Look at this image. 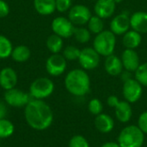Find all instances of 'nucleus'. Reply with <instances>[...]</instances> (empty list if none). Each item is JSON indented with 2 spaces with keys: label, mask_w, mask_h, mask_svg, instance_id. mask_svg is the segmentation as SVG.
<instances>
[{
  "label": "nucleus",
  "mask_w": 147,
  "mask_h": 147,
  "mask_svg": "<svg viewBox=\"0 0 147 147\" xmlns=\"http://www.w3.org/2000/svg\"><path fill=\"white\" fill-rule=\"evenodd\" d=\"M73 35L76 39V40L81 44L88 43L90 40L91 38V33L90 31L84 27L75 28Z\"/></svg>",
  "instance_id": "27"
},
{
  "label": "nucleus",
  "mask_w": 147,
  "mask_h": 147,
  "mask_svg": "<svg viewBox=\"0 0 147 147\" xmlns=\"http://www.w3.org/2000/svg\"><path fill=\"white\" fill-rule=\"evenodd\" d=\"M64 46L63 38L53 34H51L47 40V47L52 53H59Z\"/></svg>",
  "instance_id": "23"
},
{
  "label": "nucleus",
  "mask_w": 147,
  "mask_h": 147,
  "mask_svg": "<svg viewBox=\"0 0 147 147\" xmlns=\"http://www.w3.org/2000/svg\"><path fill=\"white\" fill-rule=\"evenodd\" d=\"M109 28V30L112 31L115 35H123L131 28L130 16L124 12L115 16L111 20Z\"/></svg>",
  "instance_id": "12"
},
{
  "label": "nucleus",
  "mask_w": 147,
  "mask_h": 147,
  "mask_svg": "<svg viewBox=\"0 0 147 147\" xmlns=\"http://www.w3.org/2000/svg\"><path fill=\"white\" fill-rule=\"evenodd\" d=\"M54 91L53 82L47 78H36L29 87V95L34 99L43 100L49 97Z\"/></svg>",
  "instance_id": "5"
},
{
  "label": "nucleus",
  "mask_w": 147,
  "mask_h": 147,
  "mask_svg": "<svg viewBox=\"0 0 147 147\" xmlns=\"http://www.w3.org/2000/svg\"><path fill=\"white\" fill-rule=\"evenodd\" d=\"M14 132L15 126L10 121L5 118L0 120V139H7L12 136Z\"/></svg>",
  "instance_id": "26"
},
{
  "label": "nucleus",
  "mask_w": 147,
  "mask_h": 147,
  "mask_svg": "<svg viewBox=\"0 0 147 147\" xmlns=\"http://www.w3.org/2000/svg\"><path fill=\"white\" fill-rule=\"evenodd\" d=\"M53 34L60 36L61 38H70L73 35L75 26L69 20L64 16L55 17L51 24Z\"/></svg>",
  "instance_id": "8"
},
{
  "label": "nucleus",
  "mask_w": 147,
  "mask_h": 147,
  "mask_svg": "<svg viewBox=\"0 0 147 147\" xmlns=\"http://www.w3.org/2000/svg\"><path fill=\"white\" fill-rule=\"evenodd\" d=\"M114 1H115V3L117 4V3H121V2H122L123 0H114Z\"/></svg>",
  "instance_id": "39"
},
{
  "label": "nucleus",
  "mask_w": 147,
  "mask_h": 147,
  "mask_svg": "<svg viewBox=\"0 0 147 147\" xmlns=\"http://www.w3.org/2000/svg\"><path fill=\"white\" fill-rule=\"evenodd\" d=\"M116 9V3L114 0H97L94 5L96 16L102 19L111 17Z\"/></svg>",
  "instance_id": "14"
},
{
  "label": "nucleus",
  "mask_w": 147,
  "mask_h": 147,
  "mask_svg": "<svg viewBox=\"0 0 147 147\" xmlns=\"http://www.w3.org/2000/svg\"><path fill=\"white\" fill-rule=\"evenodd\" d=\"M142 41L141 34L135 30H128L126 34H123L122 43L127 49H134L140 47Z\"/></svg>",
  "instance_id": "20"
},
{
  "label": "nucleus",
  "mask_w": 147,
  "mask_h": 147,
  "mask_svg": "<svg viewBox=\"0 0 147 147\" xmlns=\"http://www.w3.org/2000/svg\"><path fill=\"white\" fill-rule=\"evenodd\" d=\"M81 50L75 46H67L63 51V56L66 60H77L79 58Z\"/></svg>",
  "instance_id": "29"
},
{
  "label": "nucleus",
  "mask_w": 147,
  "mask_h": 147,
  "mask_svg": "<svg viewBox=\"0 0 147 147\" xmlns=\"http://www.w3.org/2000/svg\"><path fill=\"white\" fill-rule=\"evenodd\" d=\"M7 115V107L6 104L0 101V120L4 119Z\"/></svg>",
  "instance_id": "36"
},
{
  "label": "nucleus",
  "mask_w": 147,
  "mask_h": 147,
  "mask_svg": "<svg viewBox=\"0 0 147 147\" xmlns=\"http://www.w3.org/2000/svg\"><path fill=\"white\" fill-rule=\"evenodd\" d=\"M17 84V74L11 67H4L0 71V86L5 90L15 88Z\"/></svg>",
  "instance_id": "16"
},
{
  "label": "nucleus",
  "mask_w": 147,
  "mask_h": 147,
  "mask_svg": "<svg viewBox=\"0 0 147 147\" xmlns=\"http://www.w3.org/2000/svg\"><path fill=\"white\" fill-rule=\"evenodd\" d=\"M88 29L91 34H98L104 30V22L102 18L97 16H92L88 22Z\"/></svg>",
  "instance_id": "24"
},
{
  "label": "nucleus",
  "mask_w": 147,
  "mask_h": 147,
  "mask_svg": "<svg viewBox=\"0 0 147 147\" xmlns=\"http://www.w3.org/2000/svg\"><path fill=\"white\" fill-rule=\"evenodd\" d=\"M104 69L109 75L117 77L121 74L124 67L121 58L113 53L106 57L104 61Z\"/></svg>",
  "instance_id": "15"
},
{
  "label": "nucleus",
  "mask_w": 147,
  "mask_h": 147,
  "mask_svg": "<svg viewBox=\"0 0 147 147\" xmlns=\"http://www.w3.org/2000/svg\"><path fill=\"white\" fill-rule=\"evenodd\" d=\"M116 46V35L110 30H103L96 34L93 40V48L103 57L114 53Z\"/></svg>",
  "instance_id": "4"
},
{
  "label": "nucleus",
  "mask_w": 147,
  "mask_h": 147,
  "mask_svg": "<svg viewBox=\"0 0 147 147\" xmlns=\"http://www.w3.org/2000/svg\"><path fill=\"white\" fill-rule=\"evenodd\" d=\"M67 66L65 57L59 53H53L46 61V70L47 73L53 77L62 75Z\"/></svg>",
  "instance_id": "11"
},
{
  "label": "nucleus",
  "mask_w": 147,
  "mask_h": 147,
  "mask_svg": "<svg viewBox=\"0 0 147 147\" xmlns=\"http://www.w3.org/2000/svg\"><path fill=\"white\" fill-rule=\"evenodd\" d=\"M24 116L28 125L37 131L49 128L53 121V110L43 100H30L25 106Z\"/></svg>",
  "instance_id": "1"
},
{
  "label": "nucleus",
  "mask_w": 147,
  "mask_h": 147,
  "mask_svg": "<svg viewBox=\"0 0 147 147\" xmlns=\"http://www.w3.org/2000/svg\"><path fill=\"white\" fill-rule=\"evenodd\" d=\"M34 6L41 16H49L56 10L55 0H34Z\"/></svg>",
  "instance_id": "21"
},
{
  "label": "nucleus",
  "mask_w": 147,
  "mask_h": 147,
  "mask_svg": "<svg viewBox=\"0 0 147 147\" xmlns=\"http://www.w3.org/2000/svg\"><path fill=\"white\" fill-rule=\"evenodd\" d=\"M130 25L133 30L140 34L147 33V12L137 11L130 16Z\"/></svg>",
  "instance_id": "17"
},
{
  "label": "nucleus",
  "mask_w": 147,
  "mask_h": 147,
  "mask_svg": "<svg viewBox=\"0 0 147 147\" xmlns=\"http://www.w3.org/2000/svg\"><path fill=\"white\" fill-rule=\"evenodd\" d=\"M3 98L9 106L14 108H22L29 102L30 95L23 90L13 88L11 90H5Z\"/></svg>",
  "instance_id": "7"
},
{
  "label": "nucleus",
  "mask_w": 147,
  "mask_h": 147,
  "mask_svg": "<svg viewBox=\"0 0 147 147\" xmlns=\"http://www.w3.org/2000/svg\"><path fill=\"white\" fill-rule=\"evenodd\" d=\"M135 79L142 85L147 87V62L140 64L134 72Z\"/></svg>",
  "instance_id": "28"
},
{
  "label": "nucleus",
  "mask_w": 147,
  "mask_h": 147,
  "mask_svg": "<svg viewBox=\"0 0 147 147\" xmlns=\"http://www.w3.org/2000/svg\"><path fill=\"white\" fill-rule=\"evenodd\" d=\"M95 127L100 133L109 134L114 129L115 121L110 115L102 113L96 116Z\"/></svg>",
  "instance_id": "19"
},
{
  "label": "nucleus",
  "mask_w": 147,
  "mask_h": 147,
  "mask_svg": "<svg viewBox=\"0 0 147 147\" xmlns=\"http://www.w3.org/2000/svg\"><path fill=\"white\" fill-rule=\"evenodd\" d=\"M132 73L133 72H130V71H126V70H125V71H122L121 72V79H122L123 83L126 82V81H127V80H129V79H131V78H132Z\"/></svg>",
  "instance_id": "37"
},
{
  "label": "nucleus",
  "mask_w": 147,
  "mask_h": 147,
  "mask_svg": "<svg viewBox=\"0 0 147 147\" xmlns=\"http://www.w3.org/2000/svg\"><path fill=\"white\" fill-rule=\"evenodd\" d=\"M143 86L135 79L131 78L123 84L122 94L127 102L129 103L137 102L142 96Z\"/></svg>",
  "instance_id": "9"
},
{
  "label": "nucleus",
  "mask_w": 147,
  "mask_h": 147,
  "mask_svg": "<svg viewBox=\"0 0 147 147\" xmlns=\"http://www.w3.org/2000/svg\"><path fill=\"white\" fill-rule=\"evenodd\" d=\"M65 86L67 91L75 96H84L90 92V79L84 69H73L65 78Z\"/></svg>",
  "instance_id": "2"
},
{
  "label": "nucleus",
  "mask_w": 147,
  "mask_h": 147,
  "mask_svg": "<svg viewBox=\"0 0 147 147\" xmlns=\"http://www.w3.org/2000/svg\"><path fill=\"white\" fill-rule=\"evenodd\" d=\"M138 127L145 134H147V111L143 112L140 115L138 120Z\"/></svg>",
  "instance_id": "33"
},
{
  "label": "nucleus",
  "mask_w": 147,
  "mask_h": 147,
  "mask_svg": "<svg viewBox=\"0 0 147 147\" xmlns=\"http://www.w3.org/2000/svg\"><path fill=\"white\" fill-rule=\"evenodd\" d=\"M9 7L8 3L3 1L0 0V18H3L9 15Z\"/></svg>",
  "instance_id": "34"
},
{
  "label": "nucleus",
  "mask_w": 147,
  "mask_h": 147,
  "mask_svg": "<svg viewBox=\"0 0 147 147\" xmlns=\"http://www.w3.org/2000/svg\"><path fill=\"white\" fill-rule=\"evenodd\" d=\"M100 54L93 47H84L81 50L78 58L79 65L82 69L85 71H91L96 69L100 64Z\"/></svg>",
  "instance_id": "6"
},
{
  "label": "nucleus",
  "mask_w": 147,
  "mask_h": 147,
  "mask_svg": "<svg viewBox=\"0 0 147 147\" xmlns=\"http://www.w3.org/2000/svg\"><path fill=\"white\" fill-rule=\"evenodd\" d=\"M69 147H90V144L85 137L82 135H74L69 141Z\"/></svg>",
  "instance_id": "31"
},
{
  "label": "nucleus",
  "mask_w": 147,
  "mask_h": 147,
  "mask_svg": "<svg viewBox=\"0 0 147 147\" xmlns=\"http://www.w3.org/2000/svg\"><path fill=\"white\" fill-rule=\"evenodd\" d=\"M121 59L122 61L124 69L130 72H135V71L140 65V59L139 54L134 49L126 48L121 54Z\"/></svg>",
  "instance_id": "13"
},
{
  "label": "nucleus",
  "mask_w": 147,
  "mask_h": 147,
  "mask_svg": "<svg viewBox=\"0 0 147 147\" xmlns=\"http://www.w3.org/2000/svg\"><path fill=\"white\" fill-rule=\"evenodd\" d=\"M144 141L145 134L135 125L124 127L118 136V144L121 147H142Z\"/></svg>",
  "instance_id": "3"
},
{
  "label": "nucleus",
  "mask_w": 147,
  "mask_h": 147,
  "mask_svg": "<svg viewBox=\"0 0 147 147\" xmlns=\"http://www.w3.org/2000/svg\"><path fill=\"white\" fill-rule=\"evenodd\" d=\"M101 147H121L120 145L118 144V142H112V141H109V142H106L104 143Z\"/></svg>",
  "instance_id": "38"
},
{
  "label": "nucleus",
  "mask_w": 147,
  "mask_h": 147,
  "mask_svg": "<svg viewBox=\"0 0 147 147\" xmlns=\"http://www.w3.org/2000/svg\"><path fill=\"white\" fill-rule=\"evenodd\" d=\"M92 16L90 9L84 4H76L69 9L68 18L74 24L83 26L88 23Z\"/></svg>",
  "instance_id": "10"
},
{
  "label": "nucleus",
  "mask_w": 147,
  "mask_h": 147,
  "mask_svg": "<svg viewBox=\"0 0 147 147\" xmlns=\"http://www.w3.org/2000/svg\"><path fill=\"white\" fill-rule=\"evenodd\" d=\"M55 4L59 12H65L71 8L72 0H55Z\"/></svg>",
  "instance_id": "32"
},
{
  "label": "nucleus",
  "mask_w": 147,
  "mask_h": 147,
  "mask_svg": "<svg viewBox=\"0 0 147 147\" xmlns=\"http://www.w3.org/2000/svg\"><path fill=\"white\" fill-rule=\"evenodd\" d=\"M31 55V52L27 46L20 45L13 48L10 57L13 60L18 63H23L27 61Z\"/></svg>",
  "instance_id": "22"
},
{
  "label": "nucleus",
  "mask_w": 147,
  "mask_h": 147,
  "mask_svg": "<svg viewBox=\"0 0 147 147\" xmlns=\"http://www.w3.org/2000/svg\"><path fill=\"white\" fill-rule=\"evenodd\" d=\"M119 98L116 96H114V95H112V96H109V97H108V99H107V103H108V105L110 107V108H115L116 105H117V103L119 102Z\"/></svg>",
  "instance_id": "35"
},
{
  "label": "nucleus",
  "mask_w": 147,
  "mask_h": 147,
  "mask_svg": "<svg viewBox=\"0 0 147 147\" xmlns=\"http://www.w3.org/2000/svg\"><path fill=\"white\" fill-rule=\"evenodd\" d=\"M13 50L10 40L4 35L0 34V59H7L11 55Z\"/></svg>",
  "instance_id": "25"
},
{
  "label": "nucleus",
  "mask_w": 147,
  "mask_h": 147,
  "mask_svg": "<svg viewBox=\"0 0 147 147\" xmlns=\"http://www.w3.org/2000/svg\"><path fill=\"white\" fill-rule=\"evenodd\" d=\"M117 120L122 123L128 122L133 116V109L131 104L125 101H119L117 105L114 108Z\"/></svg>",
  "instance_id": "18"
},
{
  "label": "nucleus",
  "mask_w": 147,
  "mask_h": 147,
  "mask_svg": "<svg viewBox=\"0 0 147 147\" xmlns=\"http://www.w3.org/2000/svg\"><path fill=\"white\" fill-rule=\"evenodd\" d=\"M88 109L90 111V113L93 115H98L100 114H102V109H103V105L102 103V102L97 99V98H93L89 102L88 104Z\"/></svg>",
  "instance_id": "30"
}]
</instances>
